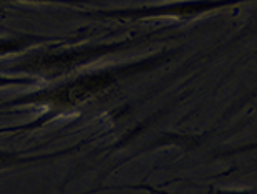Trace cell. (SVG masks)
<instances>
[{
  "mask_svg": "<svg viewBox=\"0 0 257 194\" xmlns=\"http://www.w3.org/2000/svg\"><path fill=\"white\" fill-rule=\"evenodd\" d=\"M12 113H15V112H5V113L0 112V115H12Z\"/></svg>",
  "mask_w": 257,
  "mask_h": 194,
  "instance_id": "obj_10",
  "label": "cell"
},
{
  "mask_svg": "<svg viewBox=\"0 0 257 194\" xmlns=\"http://www.w3.org/2000/svg\"><path fill=\"white\" fill-rule=\"evenodd\" d=\"M110 187H106V186H103V187H95V189H90V191H86V192H81V194H96V192H101V191H108Z\"/></svg>",
  "mask_w": 257,
  "mask_h": 194,
  "instance_id": "obj_9",
  "label": "cell"
},
{
  "mask_svg": "<svg viewBox=\"0 0 257 194\" xmlns=\"http://www.w3.org/2000/svg\"><path fill=\"white\" fill-rule=\"evenodd\" d=\"M43 80L37 78L32 75H10V73H0V90L2 88H12V86H42Z\"/></svg>",
  "mask_w": 257,
  "mask_h": 194,
  "instance_id": "obj_7",
  "label": "cell"
},
{
  "mask_svg": "<svg viewBox=\"0 0 257 194\" xmlns=\"http://www.w3.org/2000/svg\"><path fill=\"white\" fill-rule=\"evenodd\" d=\"M150 63L151 58L124 65L103 66V68L88 70L73 76H65V78L55 80L52 85L40 86L35 91L24 93V95L0 103V110L30 107L42 108L43 112L55 116L67 115L91 100L105 95L121 80L138 71H143L146 66H150Z\"/></svg>",
  "mask_w": 257,
  "mask_h": 194,
  "instance_id": "obj_1",
  "label": "cell"
},
{
  "mask_svg": "<svg viewBox=\"0 0 257 194\" xmlns=\"http://www.w3.org/2000/svg\"><path fill=\"white\" fill-rule=\"evenodd\" d=\"M58 116L48 113V112H43L40 116H37L35 120H30L29 123H19V125H5V126H0V135H17V133H32L35 130H40L43 128L45 125L52 123L53 120H57Z\"/></svg>",
  "mask_w": 257,
  "mask_h": 194,
  "instance_id": "obj_6",
  "label": "cell"
},
{
  "mask_svg": "<svg viewBox=\"0 0 257 194\" xmlns=\"http://www.w3.org/2000/svg\"><path fill=\"white\" fill-rule=\"evenodd\" d=\"M90 140H85L81 143H76L73 146L57 149L52 153H35L34 149H0V173L9 169H20L29 168V166H38V164H50L53 161H58L62 158H67L70 154L80 151Z\"/></svg>",
  "mask_w": 257,
  "mask_h": 194,
  "instance_id": "obj_4",
  "label": "cell"
},
{
  "mask_svg": "<svg viewBox=\"0 0 257 194\" xmlns=\"http://www.w3.org/2000/svg\"><path fill=\"white\" fill-rule=\"evenodd\" d=\"M250 2V0H168L161 4L136 5V7H118V9H91L76 10L81 17H90L95 20H113V22H140V20H193L214 10L231 7L236 4Z\"/></svg>",
  "mask_w": 257,
  "mask_h": 194,
  "instance_id": "obj_3",
  "label": "cell"
},
{
  "mask_svg": "<svg viewBox=\"0 0 257 194\" xmlns=\"http://www.w3.org/2000/svg\"><path fill=\"white\" fill-rule=\"evenodd\" d=\"M0 4H35V5H65V7H81V5L93 4V0H0Z\"/></svg>",
  "mask_w": 257,
  "mask_h": 194,
  "instance_id": "obj_8",
  "label": "cell"
},
{
  "mask_svg": "<svg viewBox=\"0 0 257 194\" xmlns=\"http://www.w3.org/2000/svg\"><path fill=\"white\" fill-rule=\"evenodd\" d=\"M68 37H53L42 35V33H27L14 32L9 35H0V58H7L10 55H22L38 47L48 45V43L65 40Z\"/></svg>",
  "mask_w": 257,
  "mask_h": 194,
  "instance_id": "obj_5",
  "label": "cell"
},
{
  "mask_svg": "<svg viewBox=\"0 0 257 194\" xmlns=\"http://www.w3.org/2000/svg\"><path fill=\"white\" fill-rule=\"evenodd\" d=\"M68 40L70 37L65 40L30 50L25 55L15 58L14 62L2 65L0 71L10 75H32L43 81H55L70 76L83 66L96 63L98 60L136 47L143 38L133 37L111 42L91 40L81 43H67Z\"/></svg>",
  "mask_w": 257,
  "mask_h": 194,
  "instance_id": "obj_2",
  "label": "cell"
}]
</instances>
